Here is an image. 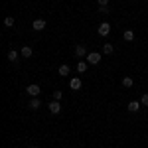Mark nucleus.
<instances>
[{
	"mask_svg": "<svg viewBox=\"0 0 148 148\" xmlns=\"http://www.w3.org/2000/svg\"><path fill=\"white\" fill-rule=\"evenodd\" d=\"M75 56L77 57H87V47L79 44V46H75Z\"/></svg>",
	"mask_w": 148,
	"mask_h": 148,
	"instance_id": "7",
	"label": "nucleus"
},
{
	"mask_svg": "<svg viewBox=\"0 0 148 148\" xmlns=\"http://www.w3.org/2000/svg\"><path fill=\"white\" fill-rule=\"evenodd\" d=\"M47 111L51 114H59L61 113V105H59V101H51L49 105H47Z\"/></svg>",
	"mask_w": 148,
	"mask_h": 148,
	"instance_id": "3",
	"label": "nucleus"
},
{
	"mask_svg": "<svg viewBox=\"0 0 148 148\" xmlns=\"http://www.w3.org/2000/svg\"><path fill=\"white\" fill-rule=\"evenodd\" d=\"M140 107H142V105H140L138 101H130L128 105H126V109H128V113H138V109H140Z\"/></svg>",
	"mask_w": 148,
	"mask_h": 148,
	"instance_id": "8",
	"label": "nucleus"
},
{
	"mask_svg": "<svg viewBox=\"0 0 148 148\" xmlns=\"http://www.w3.org/2000/svg\"><path fill=\"white\" fill-rule=\"evenodd\" d=\"M40 107H42V101H40L38 97H32V101L28 103V109H30V111H38Z\"/></svg>",
	"mask_w": 148,
	"mask_h": 148,
	"instance_id": "6",
	"label": "nucleus"
},
{
	"mask_svg": "<svg viewBox=\"0 0 148 148\" xmlns=\"http://www.w3.org/2000/svg\"><path fill=\"white\" fill-rule=\"evenodd\" d=\"M32 53H34V51H32V47H30V46H24L22 49H20V56L26 57V59H28V57H32Z\"/></svg>",
	"mask_w": 148,
	"mask_h": 148,
	"instance_id": "10",
	"label": "nucleus"
},
{
	"mask_svg": "<svg viewBox=\"0 0 148 148\" xmlns=\"http://www.w3.org/2000/svg\"><path fill=\"white\" fill-rule=\"evenodd\" d=\"M123 38H125V42H132L134 40V32L132 30H125L123 32Z\"/></svg>",
	"mask_w": 148,
	"mask_h": 148,
	"instance_id": "11",
	"label": "nucleus"
},
{
	"mask_svg": "<svg viewBox=\"0 0 148 148\" xmlns=\"http://www.w3.org/2000/svg\"><path fill=\"white\" fill-rule=\"evenodd\" d=\"M61 97H63L61 91H53V101H61Z\"/></svg>",
	"mask_w": 148,
	"mask_h": 148,
	"instance_id": "19",
	"label": "nucleus"
},
{
	"mask_svg": "<svg viewBox=\"0 0 148 148\" xmlns=\"http://www.w3.org/2000/svg\"><path fill=\"white\" fill-rule=\"evenodd\" d=\"M69 87H71L73 91H79V89H81V79H79V77H73V79L69 81Z\"/></svg>",
	"mask_w": 148,
	"mask_h": 148,
	"instance_id": "9",
	"label": "nucleus"
},
{
	"mask_svg": "<svg viewBox=\"0 0 148 148\" xmlns=\"http://www.w3.org/2000/svg\"><path fill=\"white\" fill-rule=\"evenodd\" d=\"M140 105H142V107H148V93H144V95L140 97Z\"/></svg>",
	"mask_w": 148,
	"mask_h": 148,
	"instance_id": "18",
	"label": "nucleus"
},
{
	"mask_svg": "<svg viewBox=\"0 0 148 148\" xmlns=\"http://www.w3.org/2000/svg\"><path fill=\"white\" fill-rule=\"evenodd\" d=\"M87 67H89V63H87V61H77V71H79V73H85Z\"/></svg>",
	"mask_w": 148,
	"mask_h": 148,
	"instance_id": "15",
	"label": "nucleus"
},
{
	"mask_svg": "<svg viewBox=\"0 0 148 148\" xmlns=\"http://www.w3.org/2000/svg\"><path fill=\"white\" fill-rule=\"evenodd\" d=\"M69 71H71V69H69V65H65V63H63V65H59V75H61V77H67Z\"/></svg>",
	"mask_w": 148,
	"mask_h": 148,
	"instance_id": "12",
	"label": "nucleus"
},
{
	"mask_svg": "<svg viewBox=\"0 0 148 148\" xmlns=\"http://www.w3.org/2000/svg\"><path fill=\"white\" fill-rule=\"evenodd\" d=\"M97 2H99V6H107L109 4V0H97Z\"/></svg>",
	"mask_w": 148,
	"mask_h": 148,
	"instance_id": "20",
	"label": "nucleus"
},
{
	"mask_svg": "<svg viewBox=\"0 0 148 148\" xmlns=\"http://www.w3.org/2000/svg\"><path fill=\"white\" fill-rule=\"evenodd\" d=\"M4 26H8V28H12V26H14V18H12V16H8V18H4Z\"/></svg>",
	"mask_w": 148,
	"mask_h": 148,
	"instance_id": "17",
	"label": "nucleus"
},
{
	"mask_svg": "<svg viewBox=\"0 0 148 148\" xmlns=\"http://www.w3.org/2000/svg\"><path fill=\"white\" fill-rule=\"evenodd\" d=\"M97 34H99V36H109V34H111V24H109V22L99 24V28H97Z\"/></svg>",
	"mask_w": 148,
	"mask_h": 148,
	"instance_id": "2",
	"label": "nucleus"
},
{
	"mask_svg": "<svg viewBox=\"0 0 148 148\" xmlns=\"http://www.w3.org/2000/svg\"><path fill=\"white\" fill-rule=\"evenodd\" d=\"M32 30H36V32H42V30H46V20H42V18L34 20V24H32Z\"/></svg>",
	"mask_w": 148,
	"mask_h": 148,
	"instance_id": "4",
	"label": "nucleus"
},
{
	"mask_svg": "<svg viewBox=\"0 0 148 148\" xmlns=\"http://www.w3.org/2000/svg\"><path fill=\"white\" fill-rule=\"evenodd\" d=\"M113 51H114V47L111 46V44H105V46H103V53H107V56H111Z\"/></svg>",
	"mask_w": 148,
	"mask_h": 148,
	"instance_id": "16",
	"label": "nucleus"
},
{
	"mask_svg": "<svg viewBox=\"0 0 148 148\" xmlns=\"http://www.w3.org/2000/svg\"><path fill=\"white\" fill-rule=\"evenodd\" d=\"M132 85H134V81H132V77H128V75H126V77H123V87H126V89H130Z\"/></svg>",
	"mask_w": 148,
	"mask_h": 148,
	"instance_id": "13",
	"label": "nucleus"
},
{
	"mask_svg": "<svg viewBox=\"0 0 148 148\" xmlns=\"http://www.w3.org/2000/svg\"><path fill=\"white\" fill-rule=\"evenodd\" d=\"M40 91H42V89H40V85H28V89H26V93H28V95H30V97H38V95H40Z\"/></svg>",
	"mask_w": 148,
	"mask_h": 148,
	"instance_id": "5",
	"label": "nucleus"
},
{
	"mask_svg": "<svg viewBox=\"0 0 148 148\" xmlns=\"http://www.w3.org/2000/svg\"><path fill=\"white\" fill-rule=\"evenodd\" d=\"M30 148H36V146H30Z\"/></svg>",
	"mask_w": 148,
	"mask_h": 148,
	"instance_id": "21",
	"label": "nucleus"
},
{
	"mask_svg": "<svg viewBox=\"0 0 148 148\" xmlns=\"http://www.w3.org/2000/svg\"><path fill=\"white\" fill-rule=\"evenodd\" d=\"M85 61H87V63H91V65H97V63L101 61V53H97V51H91V53H87Z\"/></svg>",
	"mask_w": 148,
	"mask_h": 148,
	"instance_id": "1",
	"label": "nucleus"
},
{
	"mask_svg": "<svg viewBox=\"0 0 148 148\" xmlns=\"http://www.w3.org/2000/svg\"><path fill=\"white\" fill-rule=\"evenodd\" d=\"M18 56H20V53H18L16 49H10V51H8V59H10L12 63H16V61H18Z\"/></svg>",
	"mask_w": 148,
	"mask_h": 148,
	"instance_id": "14",
	"label": "nucleus"
}]
</instances>
